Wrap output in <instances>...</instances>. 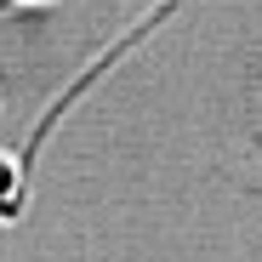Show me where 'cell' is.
Instances as JSON below:
<instances>
[{
    "mask_svg": "<svg viewBox=\"0 0 262 262\" xmlns=\"http://www.w3.org/2000/svg\"><path fill=\"white\" fill-rule=\"evenodd\" d=\"M23 6H52V0H23Z\"/></svg>",
    "mask_w": 262,
    "mask_h": 262,
    "instance_id": "obj_2",
    "label": "cell"
},
{
    "mask_svg": "<svg viewBox=\"0 0 262 262\" xmlns=\"http://www.w3.org/2000/svg\"><path fill=\"white\" fill-rule=\"evenodd\" d=\"M23 200H29V171L17 160L0 154V223H17L23 216Z\"/></svg>",
    "mask_w": 262,
    "mask_h": 262,
    "instance_id": "obj_1",
    "label": "cell"
}]
</instances>
